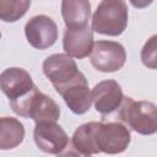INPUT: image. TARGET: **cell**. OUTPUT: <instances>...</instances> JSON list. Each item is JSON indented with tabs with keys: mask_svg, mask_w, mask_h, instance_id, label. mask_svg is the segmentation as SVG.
<instances>
[{
	"mask_svg": "<svg viewBox=\"0 0 157 157\" xmlns=\"http://www.w3.org/2000/svg\"><path fill=\"white\" fill-rule=\"evenodd\" d=\"M110 118L124 123L140 135L157 132V105L148 101L135 102L131 97H124L120 108Z\"/></svg>",
	"mask_w": 157,
	"mask_h": 157,
	"instance_id": "cell-1",
	"label": "cell"
},
{
	"mask_svg": "<svg viewBox=\"0 0 157 157\" xmlns=\"http://www.w3.org/2000/svg\"><path fill=\"white\" fill-rule=\"evenodd\" d=\"M10 105L17 115L31 118L36 123H56L60 118V107L53 98L42 93L37 86L25 97L11 101Z\"/></svg>",
	"mask_w": 157,
	"mask_h": 157,
	"instance_id": "cell-2",
	"label": "cell"
},
{
	"mask_svg": "<svg viewBox=\"0 0 157 157\" xmlns=\"http://www.w3.org/2000/svg\"><path fill=\"white\" fill-rule=\"evenodd\" d=\"M128 18L125 0H102L92 16V29L99 34L117 37L126 29Z\"/></svg>",
	"mask_w": 157,
	"mask_h": 157,
	"instance_id": "cell-3",
	"label": "cell"
},
{
	"mask_svg": "<svg viewBox=\"0 0 157 157\" xmlns=\"http://www.w3.org/2000/svg\"><path fill=\"white\" fill-rule=\"evenodd\" d=\"M96 140L101 152L115 155L121 153L128 148L131 141V135L124 123L118 120H102L101 123H97Z\"/></svg>",
	"mask_w": 157,
	"mask_h": 157,
	"instance_id": "cell-4",
	"label": "cell"
},
{
	"mask_svg": "<svg viewBox=\"0 0 157 157\" xmlns=\"http://www.w3.org/2000/svg\"><path fill=\"white\" fill-rule=\"evenodd\" d=\"M90 60L96 70L102 72H114L124 66L126 61V52L118 42L98 40L93 45Z\"/></svg>",
	"mask_w": 157,
	"mask_h": 157,
	"instance_id": "cell-5",
	"label": "cell"
},
{
	"mask_svg": "<svg viewBox=\"0 0 157 157\" xmlns=\"http://www.w3.org/2000/svg\"><path fill=\"white\" fill-rule=\"evenodd\" d=\"M56 92L63 97L69 109L77 115L85 114L90 110L92 101V91H90L87 78L81 72L72 81L55 87Z\"/></svg>",
	"mask_w": 157,
	"mask_h": 157,
	"instance_id": "cell-6",
	"label": "cell"
},
{
	"mask_svg": "<svg viewBox=\"0 0 157 157\" xmlns=\"http://www.w3.org/2000/svg\"><path fill=\"white\" fill-rule=\"evenodd\" d=\"M124 97L120 85L114 80L101 81L92 90L93 105L102 115V120L110 118L120 108Z\"/></svg>",
	"mask_w": 157,
	"mask_h": 157,
	"instance_id": "cell-7",
	"label": "cell"
},
{
	"mask_svg": "<svg viewBox=\"0 0 157 157\" xmlns=\"http://www.w3.org/2000/svg\"><path fill=\"white\" fill-rule=\"evenodd\" d=\"M33 139L40 151L50 155L63 153L69 146L67 134L54 121L36 123Z\"/></svg>",
	"mask_w": 157,
	"mask_h": 157,
	"instance_id": "cell-8",
	"label": "cell"
},
{
	"mask_svg": "<svg viewBox=\"0 0 157 157\" xmlns=\"http://www.w3.org/2000/svg\"><path fill=\"white\" fill-rule=\"evenodd\" d=\"M25 34L28 43L39 50L48 49L58 39L56 23L45 15L32 17L25 26Z\"/></svg>",
	"mask_w": 157,
	"mask_h": 157,
	"instance_id": "cell-9",
	"label": "cell"
},
{
	"mask_svg": "<svg viewBox=\"0 0 157 157\" xmlns=\"http://www.w3.org/2000/svg\"><path fill=\"white\" fill-rule=\"evenodd\" d=\"M43 72L53 83L54 88L72 81L81 74L72 56L66 53L49 55L43 61Z\"/></svg>",
	"mask_w": 157,
	"mask_h": 157,
	"instance_id": "cell-10",
	"label": "cell"
},
{
	"mask_svg": "<svg viewBox=\"0 0 157 157\" xmlns=\"http://www.w3.org/2000/svg\"><path fill=\"white\" fill-rule=\"evenodd\" d=\"M34 86L31 75L21 67H7L0 75L1 91L10 102L25 97Z\"/></svg>",
	"mask_w": 157,
	"mask_h": 157,
	"instance_id": "cell-11",
	"label": "cell"
},
{
	"mask_svg": "<svg viewBox=\"0 0 157 157\" xmlns=\"http://www.w3.org/2000/svg\"><path fill=\"white\" fill-rule=\"evenodd\" d=\"M94 45L93 29L88 25L78 28H66L63 38L64 52L75 58L83 59L91 55Z\"/></svg>",
	"mask_w": 157,
	"mask_h": 157,
	"instance_id": "cell-12",
	"label": "cell"
},
{
	"mask_svg": "<svg viewBox=\"0 0 157 157\" xmlns=\"http://www.w3.org/2000/svg\"><path fill=\"white\" fill-rule=\"evenodd\" d=\"M61 16L66 28L87 26L91 17L90 0H61Z\"/></svg>",
	"mask_w": 157,
	"mask_h": 157,
	"instance_id": "cell-13",
	"label": "cell"
},
{
	"mask_svg": "<svg viewBox=\"0 0 157 157\" xmlns=\"http://www.w3.org/2000/svg\"><path fill=\"white\" fill-rule=\"evenodd\" d=\"M96 128H97V121H91L82 124L75 130L71 139V144L72 147L77 151V153L82 156L101 153V150L96 140Z\"/></svg>",
	"mask_w": 157,
	"mask_h": 157,
	"instance_id": "cell-14",
	"label": "cell"
},
{
	"mask_svg": "<svg viewBox=\"0 0 157 157\" xmlns=\"http://www.w3.org/2000/svg\"><path fill=\"white\" fill-rule=\"evenodd\" d=\"M25 139V128L20 120L11 117L0 119V148L12 150L22 144Z\"/></svg>",
	"mask_w": 157,
	"mask_h": 157,
	"instance_id": "cell-15",
	"label": "cell"
},
{
	"mask_svg": "<svg viewBox=\"0 0 157 157\" xmlns=\"http://www.w3.org/2000/svg\"><path fill=\"white\" fill-rule=\"evenodd\" d=\"M31 6V0H0V18L4 22H16L23 17Z\"/></svg>",
	"mask_w": 157,
	"mask_h": 157,
	"instance_id": "cell-16",
	"label": "cell"
},
{
	"mask_svg": "<svg viewBox=\"0 0 157 157\" xmlns=\"http://www.w3.org/2000/svg\"><path fill=\"white\" fill-rule=\"evenodd\" d=\"M140 58L147 69L157 70V34L151 36L146 40L141 49Z\"/></svg>",
	"mask_w": 157,
	"mask_h": 157,
	"instance_id": "cell-17",
	"label": "cell"
},
{
	"mask_svg": "<svg viewBox=\"0 0 157 157\" xmlns=\"http://www.w3.org/2000/svg\"><path fill=\"white\" fill-rule=\"evenodd\" d=\"M129 1L136 9H145L153 2V0H129Z\"/></svg>",
	"mask_w": 157,
	"mask_h": 157,
	"instance_id": "cell-18",
	"label": "cell"
}]
</instances>
